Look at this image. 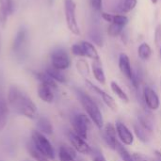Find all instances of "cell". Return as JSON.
<instances>
[{"instance_id":"6da1fadb","label":"cell","mask_w":161,"mask_h":161,"mask_svg":"<svg viewBox=\"0 0 161 161\" xmlns=\"http://www.w3.org/2000/svg\"><path fill=\"white\" fill-rule=\"evenodd\" d=\"M7 101L9 108L19 115L28 119H36L38 115L37 107L34 102L18 87L11 85L8 91Z\"/></svg>"},{"instance_id":"7a4b0ae2","label":"cell","mask_w":161,"mask_h":161,"mask_svg":"<svg viewBox=\"0 0 161 161\" xmlns=\"http://www.w3.org/2000/svg\"><path fill=\"white\" fill-rule=\"evenodd\" d=\"M76 95L77 98L82 105L83 108L85 109L88 117L92 120V122L99 128L102 129L104 127V119L103 115L101 113V110L99 109L97 104L83 91L76 90Z\"/></svg>"},{"instance_id":"3957f363","label":"cell","mask_w":161,"mask_h":161,"mask_svg":"<svg viewBox=\"0 0 161 161\" xmlns=\"http://www.w3.org/2000/svg\"><path fill=\"white\" fill-rule=\"evenodd\" d=\"M31 142L48 159L55 158L54 147L49 142V140L45 137V135L42 134L38 130H35L31 134Z\"/></svg>"},{"instance_id":"277c9868","label":"cell","mask_w":161,"mask_h":161,"mask_svg":"<svg viewBox=\"0 0 161 161\" xmlns=\"http://www.w3.org/2000/svg\"><path fill=\"white\" fill-rule=\"evenodd\" d=\"M64 13L69 30L75 35H79L80 28L76 20V4L74 0H64Z\"/></svg>"},{"instance_id":"5b68a950","label":"cell","mask_w":161,"mask_h":161,"mask_svg":"<svg viewBox=\"0 0 161 161\" xmlns=\"http://www.w3.org/2000/svg\"><path fill=\"white\" fill-rule=\"evenodd\" d=\"M71 124L73 126V131L76 135H78L84 140L88 138V131H89V127L91 124V121L88 115H85L82 113L75 114L71 119Z\"/></svg>"},{"instance_id":"8992f818","label":"cell","mask_w":161,"mask_h":161,"mask_svg":"<svg viewBox=\"0 0 161 161\" xmlns=\"http://www.w3.org/2000/svg\"><path fill=\"white\" fill-rule=\"evenodd\" d=\"M51 65L58 70H67L71 65V59L68 53L62 48H57L50 54Z\"/></svg>"},{"instance_id":"52a82bcc","label":"cell","mask_w":161,"mask_h":161,"mask_svg":"<svg viewBox=\"0 0 161 161\" xmlns=\"http://www.w3.org/2000/svg\"><path fill=\"white\" fill-rule=\"evenodd\" d=\"M27 40H28V32H27L26 28H25V27L19 28V30L17 31V33L13 39V42H12L13 53H15L16 55L21 57L25 53Z\"/></svg>"},{"instance_id":"ba28073f","label":"cell","mask_w":161,"mask_h":161,"mask_svg":"<svg viewBox=\"0 0 161 161\" xmlns=\"http://www.w3.org/2000/svg\"><path fill=\"white\" fill-rule=\"evenodd\" d=\"M68 139L71 142L72 147L79 154L89 155L92 153L91 146L87 143L86 140L82 139L78 135H76L74 131H70L68 133Z\"/></svg>"},{"instance_id":"9c48e42d","label":"cell","mask_w":161,"mask_h":161,"mask_svg":"<svg viewBox=\"0 0 161 161\" xmlns=\"http://www.w3.org/2000/svg\"><path fill=\"white\" fill-rule=\"evenodd\" d=\"M142 98L146 107L151 110H157L160 106L159 97L158 93L149 86H146L143 88Z\"/></svg>"},{"instance_id":"30bf717a","label":"cell","mask_w":161,"mask_h":161,"mask_svg":"<svg viewBox=\"0 0 161 161\" xmlns=\"http://www.w3.org/2000/svg\"><path fill=\"white\" fill-rule=\"evenodd\" d=\"M117 132L116 127L112 123H108L103 127V139L106 144L112 150L116 149V145L118 143L117 141Z\"/></svg>"},{"instance_id":"8fae6325","label":"cell","mask_w":161,"mask_h":161,"mask_svg":"<svg viewBox=\"0 0 161 161\" xmlns=\"http://www.w3.org/2000/svg\"><path fill=\"white\" fill-rule=\"evenodd\" d=\"M86 85H87L88 88L91 89L93 92L98 93V94L101 96L103 102H104L111 110H113V111H116V110H117V104H116V101L114 100V98H113L111 95H109L108 93H107L106 92H104L103 90H101L99 87L95 86L94 84H92V83L91 81H89V80H86Z\"/></svg>"},{"instance_id":"7c38bea8","label":"cell","mask_w":161,"mask_h":161,"mask_svg":"<svg viewBox=\"0 0 161 161\" xmlns=\"http://www.w3.org/2000/svg\"><path fill=\"white\" fill-rule=\"evenodd\" d=\"M116 132L122 143L125 145H131L134 142V135L130 129L122 122L116 123Z\"/></svg>"},{"instance_id":"4fadbf2b","label":"cell","mask_w":161,"mask_h":161,"mask_svg":"<svg viewBox=\"0 0 161 161\" xmlns=\"http://www.w3.org/2000/svg\"><path fill=\"white\" fill-rule=\"evenodd\" d=\"M119 69L121 73L130 81H132L134 76V72L132 70V66L130 63V59L128 56L125 53L120 54L119 56Z\"/></svg>"},{"instance_id":"5bb4252c","label":"cell","mask_w":161,"mask_h":161,"mask_svg":"<svg viewBox=\"0 0 161 161\" xmlns=\"http://www.w3.org/2000/svg\"><path fill=\"white\" fill-rule=\"evenodd\" d=\"M8 113V104L7 98L3 93V90L0 84V132L3 131L7 125Z\"/></svg>"},{"instance_id":"9a60e30c","label":"cell","mask_w":161,"mask_h":161,"mask_svg":"<svg viewBox=\"0 0 161 161\" xmlns=\"http://www.w3.org/2000/svg\"><path fill=\"white\" fill-rule=\"evenodd\" d=\"M54 91L51 87L45 85V84H42L40 83L39 87H38V95L39 98L45 102V103H52L55 99V94H54Z\"/></svg>"},{"instance_id":"2e32d148","label":"cell","mask_w":161,"mask_h":161,"mask_svg":"<svg viewBox=\"0 0 161 161\" xmlns=\"http://www.w3.org/2000/svg\"><path fill=\"white\" fill-rule=\"evenodd\" d=\"M82 49H83V54H84V58H89L91 59H92L93 61H100V57L99 54L97 52V49L95 48L94 44H92L90 42L87 41H82L80 42Z\"/></svg>"},{"instance_id":"e0dca14e","label":"cell","mask_w":161,"mask_h":161,"mask_svg":"<svg viewBox=\"0 0 161 161\" xmlns=\"http://www.w3.org/2000/svg\"><path fill=\"white\" fill-rule=\"evenodd\" d=\"M59 161H76V151L68 145H61L58 149Z\"/></svg>"},{"instance_id":"ac0fdd59","label":"cell","mask_w":161,"mask_h":161,"mask_svg":"<svg viewBox=\"0 0 161 161\" xmlns=\"http://www.w3.org/2000/svg\"><path fill=\"white\" fill-rule=\"evenodd\" d=\"M37 130L43 135H51L54 128L50 120L44 116H42L37 120Z\"/></svg>"},{"instance_id":"d6986e66","label":"cell","mask_w":161,"mask_h":161,"mask_svg":"<svg viewBox=\"0 0 161 161\" xmlns=\"http://www.w3.org/2000/svg\"><path fill=\"white\" fill-rule=\"evenodd\" d=\"M49 76H51L57 83H61V84H64L67 82V78H66V75H64L63 71L61 70H58L55 67H53L52 65L48 66L45 71H44Z\"/></svg>"},{"instance_id":"ffe728a7","label":"cell","mask_w":161,"mask_h":161,"mask_svg":"<svg viewBox=\"0 0 161 161\" xmlns=\"http://www.w3.org/2000/svg\"><path fill=\"white\" fill-rule=\"evenodd\" d=\"M92 71L94 78L102 85L106 84V75L102 67L101 61H93L92 65Z\"/></svg>"},{"instance_id":"44dd1931","label":"cell","mask_w":161,"mask_h":161,"mask_svg":"<svg viewBox=\"0 0 161 161\" xmlns=\"http://www.w3.org/2000/svg\"><path fill=\"white\" fill-rule=\"evenodd\" d=\"M137 2V0H120L115 10L117 14H125L135 8Z\"/></svg>"},{"instance_id":"7402d4cb","label":"cell","mask_w":161,"mask_h":161,"mask_svg":"<svg viewBox=\"0 0 161 161\" xmlns=\"http://www.w3.org/2000/svg\"><path fill=\"white\" fill-rule=\"evenodd\" d=\"M26 150L29 156L35 161H48L49 159L42 154V152L34 145V143L31 142V140L26 143Z\"/></svg>"},{"instance_id":"603a6c76","label":"cell","mask_w":161,"mask_h":161,"mask_svg":"<svg viewBox=\"0 0 161 161\" xmlns=\"http://www.w3.org/2000/svg\"><path fill=\"white\" fill-rule=\"evenodd\" d=\"M34 75L40 83L45 84V85L51 87L53 90L58 89V83L51 76H49L45 72H34Z\"/></svg>"},{"instance_id":"cb8c5ba5","label":"cell","mask_w":161,"mask_h":161,"mask_svg":"<svg viewBox=\"0 0 161 161\" xmlns=\"http://www.w3.org/2000/svg\"><path fill=\"white\" fill-rule=\"evenodd\" d=\"M138 124H140L142 127H144L151 133L154 130V122L151 118V115H149L148 113H141L138 116Z\"/></svg>"},{"instance_id":"d4e9b609","label":"cell","mask_w":161,"mask_h":161,"mask_svg":"<svg viewBox=\"0 0 161 161\" xmlns=\"http://www.w3.org/2000/svg\"><path fill=\"white\" fill-rule=\"evenodd\" d=\"M134 131L138 139L142 142H148L151 140V132L142 127L140 124L134 125Z\"/></svg>"},{"instance_id":"484cf974","label":"cell","mask_w":161,"mask_h":161,"mask_svg":"<svg viewBox=\"0 0 161 161\" xmlns=\"http://www.w3.org/2000/svg\"><path fill=\"white\" fill-rule=\"evenodd\" d=\"M138 56L142 60H148L152 56V49L147 42H142L138 48Z\"/></svg>"},{"instance_id":"4316f807","label":"cell","mask_w":161,"mask_h":161,"mask_svg":"<svg viewBox=\"0 0 161 161\" xmlns=\"http://www.w3.org/2000/svg\"><path fill=\"white\" fill-rule=\"evenodd\" d=\"M110 88H111V91L119 97V99H121L123 102L125 103H128L129 102V97L128 95L125 93V92L121 88V86L115 82V81H111L110 83Z\"/></svg>"},{"instance_id":"83f0119b","label":"cell","mask_w":161,"mask_h":161,"mask_svg":"<svg viewBox=\"0 0 161 161\" xmlns=\"http://www.w3.org/2000/svg\"><path fill=\"white\" fill-rule=\"evenodd\" d=\"M115 150L117 151V153L119 154V156L121 157V158L123 159V161H135V158H134L133 155H131L127 151V149L122 143H120L119 142H118V143L116 145V149Z\"/></svg>"},{"instance_id":"f1b7e54d","label":"cell","mask_w":161,"mask_h":161,"mask_svg":"<svg viewBox=\"0 0 161 161\" xmlns=\"http://www.w3.org/2000/svg\"><path fill=\"white\" fill-rule=\"evenodd\" d=\"M124 28L125 27L122 26V25H116L114 23H111V24H109V25L108 27V34L110 37H112V38L118 37V36H120L123 33Z\"/></svg>"},{"instance_id":"f546056e","label":"cell","mask_w":161,"mask_h":161,"mask_svg":"<svg viewBox=\"0 0 161 161\" xmlns=\"http://www.w3.org/2000/svg\"><path fill=\"white\" fill-rule=\"evenodd\" d=\"M76 69L83 76H88L90 75V67L85 59H78L76 61Z\"/></svg>"},{"instance_id":"4dcf8cb0","label":"cell","mask_w":161,"mask_h":161,"mask_svg":"<svg viewBox=\"0 0 161 161\" xmlns=\"http://www.w3.org/2000/svg\"><path fill=\"white\" fill-rule=\"evenodd\" d=\"M0 9L6 12L8 16L11 15L14 10L13 0H0Z\"/></svg>"},{"instance_id":"1f68e13d","label":"cell","mask_w":161,"mask_h":161,"mask_svg":"<svg viewBox=\"0 0 161 161\" xmlns=\"http://www.w3.org/2000/svg\"><path fill=\"white\" fill-rule=\"evenodd\" d=\"M128 17L125 16V14H113V18H112V22L116 25H122V26H125L128 24ZM110 23V24H111Z\"/></svg>"},{"instance_id":"d6a6232c","label":"cell","mask_w":161,"mask_h":161,"mask_svg":"<svg viewBox=\"0 0 161 161\" xmlns=\"http://www.w3.org/2000/svg\"><path fill=\"white\" fill-rule=\"evenodd\" d=\"M71 51H72L73 55H75V56H76V57L84 58L83 49H82V46H81V43H80V42L75 43V44L72 46V48H71Z\"/></svg>"},{"instance_id":"836d02e7","label":"cell","mask_w":161,"mask_h":161,"mask_svg":"<svg viewBox=\"0 0 161 161\" xmlns=\"http://www.w3.org/2000/svg\"><path fill=\"white\" fill-rule=\"evenodd\" d=\"M92 161H107L106 158L104 157V155L100 152V151H92Z\"/></svg>"},{"instance_id":"e575fe53","label":"cell","mask_w":161,"mask_h":161,"mask_svg":"<svg viewBox=\"0 0 161 161\" xmlns=\"http://www.w3.org/2000/svg\"><path fill=\"white\" fill-rule=\"evenodd\" d=\"M135 161H155V159H152L151 158L145 156V155H142V154H140V153H135L133 155Z\"/></svg>"},{"instance_id":"d590c367","label":"cell","mask_w":161,"mask_h":161,"mask_svg":"<svg viewBox=\"0 0 161 161\" xmlns=\"http://www.w3.org/2000/svg\"><path fill=\"white\" fill-rule=\"evenodd\" d=\"M91 38H92V40L93 41V42L96 43L97 45H99V46H102V45H103L102 36H100V35L97 34L96 32H93V34L91 35Z\"/></svg>"},{"instance_id":"8d00e7d4","label":"cell","mask_w":161,"mask_h":161,"mask_svg":"<svg viewBox=\"0 0 161 161\" xmlns=\"http://www.w3.org/2000/svg\"><path fill=\"white\" fill-rule=\"evenodd\" d=\"M102 2H103V0H91V5H92L93 9L101 10V8H102Z\"/></svg>"},{"instance_id":"74e56055","label":"cell","mask_w":161,"mask_h":161,"mask_svg":"<svg viewBox=\"0 0 161 161\" xmlns=\"http://www.w3.org/2000/svg\"><path fill=\"white\" fill-rule=\"evenodd\" d=\"M8 15L6 12H4L3 10L0 9V25H1L5 26V25H6V23L8 21Z\"/></svg>"},{"instance_id":"f35d334b","label":"cell","mask_w":161,"mask_h":161,"mask_svg":"<svg viewBox=\"0 0 161 161\" xmlns=\"http://www.w3.org/2000/svg\"><path fill=\"white\" fill-rule=\"evenodd\" d=\"M155 161H161V152L155 151Z\"/></svg>"},{"instance_id":"ab89813d","label":"cell","mask_w":161,"mask_h":161,"mask_svg":"<svg viewBox=\"0 0 161 161\" xmlns=\"http://www.w3.org/2000/svg\"><path fill=\"white\" fill-rule=\"evenodd\" d=\"M158 0H151V2H152L153 4H157V3H158Z\"/></svg>"},{"instance_id":"60d3db41","label":"cell","mask_w":161,"mask_h":161,"mask_svg":"<svg viewBox=\"0 0 161 161\" xmlns=\"http://www.w3.org/2000/svg\"><path fill=\"white\" fill-rule=\"evenodd\" d=\"M0 50H1V41H0Z\"/></svg>"},{"instance_id":"b9f144b4","label":"cell","mask_w":161,"mask_h":161,"mask_svg":"<svg viewBox=\"0 0 161 161\" xmlns=\"http://www.w3.org/2000/svg\"><path fill=\"white\" fill-rule=\"evenodd\" d=\"M160 58H161V47H160Z\"/></svg>"},{"instance_id":"7bdbcfd3","label":"cell","mask_w":161,"mask_h":161,"mask_svg":"<svg viewBox=\"0 0 161 161\" xmlns=\"http://www.w3.org/2000/svg\"><path fill=\"white\" fill-rule=\"evenodd\" d=\"M26 161H28V160H26Z\"/></svg>"}]
</instances>
